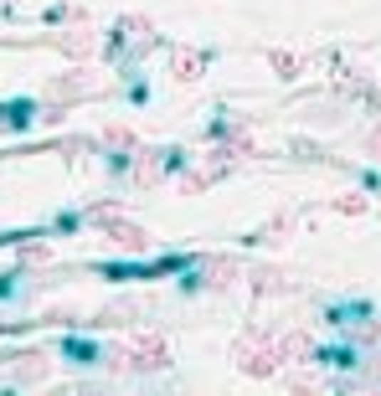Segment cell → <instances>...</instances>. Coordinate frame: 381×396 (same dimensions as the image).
Returning a JSON list of instances; mask_svg holds the SVG:
<instances>
[{
    "instance_id": "cell-1",
    "label": "cell",
    "mask_w": 381,
    "mask_h": 396,
    "mask_svg": "<svg viewBox=\"0 0 381 396\" xmlns=\"http://www.w3.org/2000/svg\"><path fill=\"white\" fill-rule=\"evenodd\" d=\"M21 365H16V381L21 386H36V381H47V360L41 355H16Z\"/></svg>"
},
{
    "instance_id": "cell-2",
    "label": "cell",
    "mask_w": 381,
    "mask_h": 396,
    "mask_svg": "<svg viewBox=\"0 0 381 396\" xmlns=\"http://www.w3.org/2000/svg\"><path fill=\"white\" fill-rule=\"evenodd\" d=\"M83 87H88V77H62L52 93H57V98H67V93H83Z\"/></svg>"
},
{
    "instance_id": "cell-3",
    "label": "cell",
    "mask_w": 381,
    "mask_h": 396,
    "mask_svg": "<svg viewBox=\"0 0 381 396\" xmlns=\"http://www.w3.org/2000/svg\"><path fill=\"white\" fill-rule=\"evenodd\" d=\"M114 237H119V242H124V247H140V232H134V227H119V232H114Z\"/></svg>"
}]
</instances>
